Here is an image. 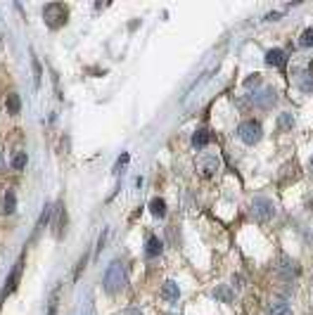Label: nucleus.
Masks as SVG:
<instances>
[{
  "mask_svg": "<svg viewBox=\"0 0 313 315\" xmlns=\"http://www.w3.org/2000/svg\"><path fill=\"white\" fill-rule=\"evenodd\" d=\"M126 268L121 261H112L110 268H107V273H105V289L110 291V294H117L126 287Z\"/></svg>",
  "mask_w": 313,
  "mask_h": 315,
  "instance_id": "obj_1",
  "label": "nucleus"
},
{
  "mask_svg": "<svg viewBox=\"0 0 313 315\" xmlns=\"http://www.w3.org/2000/svg\"><path fill=\"white\" fill-rule=\"evenodd\" d=\"M43 19H45V24L50 26V29H59V26L67 24L69 8L62 5V3H48V5L43 8Z\"/></svg>",
  "mask_w": 313,
  "mask_h": 315,
  "instance_id": "obj_2",
  "label": "nucleus"
},
{
  "mask_svg": "<svg viewBox=\"0 0 313 315\" xmlns=\"http://www.w3.org/2000/svg\"><path fill=\"white\" fill-rule=\"evenodd\" d=\"M263 135V128L259 121H252V119H247L242 124L237 126V138L245 142V145H256V142L261 140Z\"/></svg>",
  "mask_w": 313,
  "mask_h": 315,
  "instance_id": "obj_3",
  "label": "nucleus"
},
{
  "mask_svg": "<svg viewBox=\"0 0 313 315\" xmlns=\"http://www.w3.org/2000/svg\"><path fill=\"white\" fill-rule=\"evenodd\" d=\"M249 211H252V216H254L256 221L266 223V221H271L273 216H275V204L268 197H254L252 204H249Z\"/></svg>",
  "mask_w": 313,
  "mask_h": 315,
  "instance_id": "obj_4",
  "label": "nucleus"
},
{
  "mask_svg": "<svg viewBox=\"0 0 313 315\" xmlns=\"http://www.w3.org/2000/svg\"><path fill=\"white\" fill-rule=\"evenodd\" d=\"M278 102V92L273 88H261L259 92H252V104L259 109H271Z\"/></svg>",
  "mask_w": 313,
  "mask_h": 315,
  "instance_id": "obj_5",
  "label": "nucleus"
},
{
  "mask_svg": "<svg viewBox=\"0 0 313 315\" xmlns=\"http://www.w3.org/2000/svg\"><path fill=\"white\" fill-rule=\"evenodd\" d=\"M278 273H280V277L282 280H287V282H292L299 275V265H296V261H292V258H280V263H278Z\"/></svg>",
  "mask_w": 313,
  "mask_h": 315,
  "instance_id": "obj_6",
  "label": "nucleus"
},
{
  "mask_svg": "<svg viewBox=\"0 0 313 315\" xmlns=\"http://www.w3.org/2000/svg\"><path fill=\"white\" fill-rule=\"evenodd\" d=\"M221 168V157L219 154H206L204 159H199V171L204 175H212Z\"/></svg>",
  "mask_w": 313,
  "mask_h": 315,
  "instance_id": "obj_7",
  "label": "nucleus"
},
{
  "mask_svg": "<svg viewBox=\"0 0 313 315\" xmlns=\"http://www.w3.org/2000/svg\"><path fill=\"white\" fill-rule=\"evenodd\" d=\"M266 64L282 69V66L287 64V52H285V50H280V48L268 50V52H266Z\"/></svg>",
  "mask_w": 313,
  "mask_h": 315,
  "instance_id": "obj_8",
  "label": "nucleus"
},
{
  "mask_svg": "<svg viewBox=\"0 0 313 315\" xmlns=\"http://www.w3.org/2000/svg\"><path fill=\"white\" fill-rule=\"evenodd\" d=\"M55 216H57V221H55V237H62L64 225H67V208H64V204H62V201L55 206Z\"/></svg>",
  "mask_w": 313,
  "mask_h": 315,
  "instance_id": "obj_9",
  "label": "nucleus"
},
{
  "mask_svg": "<svg viewBox=\"0 0 313 315\" xmlns=\"http://www.w3.org/2000/svg\"><path fill=\"white\" fill-rule=\"evenodd\" d=\"M296 81H299V88H301L304 92L313 90V64H311V69H304V71H299Z\"/></svg>",
  "mask_w": 313,
  "mask_h": 315,
  "instance_id": "obj_10",
  "label": "nucleus"
},
{
  "mask_svg": "<svg viewBox=\"0 0 313 315\" xmlns=\"http://www.w3.org/2000/svg\"><path fill=\"white\" fill-rule=\"evenodd\" d=\"M161 251H164V242H161L159 237H150V240L145 242V254H147L150 258L159 256Z\"/></svg>",
  "mask_w": 313,
  "mask_h": 315,
  "instance_id": "obj_11",
  "label": "nucleus"
},
{
  "mask_svg": "<svg viewBox=\"0 0 313 315\" xmlns=\"http://www.w3.org/2000/svg\"><path fill=\"white\" fill-rule=\"evenodd\" d=\"M22 263H24V258H19L17 265H15V270L10 273L8 287H5V291H3V296H8V294H12V291H15V287H17V282H19V270H22Z\"/></svg>",
  "mask_w": 313,
  "mask_h": 315,
  "instance_id": "obj_12",
  "label": "nucleus"
},
{
  "mask_svg": "<svg viewBox=\"0 0 313 315\" xmlns=\"http://www.w3.org/2000/svg\"><path fill=\"white\" fill-rule=\"evenodd\" d=\"M180 296V289H178V284L176 282H164V284H161V298H164V301H176V298Z\"/></svg>",
  "mask_w": 313,
  "mask_h": 315,
  "instance_id": "obj_13",
  "label": "nucleus"
},
{
  "mask_svg": "<svg viewBox=\"0 0 313 315\" xmlns=\"http://www.w3.org/2000/svg\"><path fill=\"white\" fill-rule=\"evenodd\" d=\"M214 298H219L223 303H233V298H235V291L230 289L228 284H219L216 289H214Z\"/></svg>",
  "mask_w": 313,
  "mask_h": 315,
  "instance_id": "obj_14",
  "label": "nucleus"
},
{
  "mask_svg": "<svg viewBox=\"0 0 313 315\" xmlns=\"http://www.w3.org/2000/svg\"><path fill=\"white\" fill-rule=\"evenodd\" d=\"M266 315H292V308H289L285 301H275V303H271V306H268Z\"/></svg>",
  "mask_w": 313,
  "mask_h": 315,
  "instance_id": "obj_15",
  "label": "nucleus"
},
{
  "mask_svg": "<svg viewBox=\"0 0 313 315\" xmlns=\"http://www.w3.org/2000/svg\"><path fill=\"white\" fill-rule=\"evenodd\" d=\"M209 140H212V135H209V131H204V128H199V131L192 135V145H195V149H202L209 145Z\"/></svg>",
  "mask_w": 313,
  "mask_h": 315,
  "instance_id": "obj_16",
  "label": "nucleus"
},
{
  "mask_svg": "<svg viewBox=\"0 0 313 315\" xmlns=\"http://www.w3.org/2000/svg\"><path fill=\"white\" fill-rule=\"evenodd\" d=\"M150 211H152L157 218H164V216H166V201L161 197H154L152 201H150Z\"/></svg>",
  "mask_w": 313,
  "mask_h": 315,
  "instance_id": "obj_17",
  "label": "nucleus"
},
{
  "mask_svg": "<svg viewBox=\"0 0 313 315\" xmlns=\"http://www.w3.org/2000/svg\"><path fill=\"white\" fill-rule=\"evenodd\" d=\"M26 164H29V157H26V152H15V154H12V159H10V166H12L15 171H22Z\"/></svg>",
  "mask_w": 313,
  "mask_h": 315,
  "instance_id": "obj_18",
  "label": "nucleus"
},
{
  "mask_svg": "<svg viewBox=\"0 0 313 315\" xmlns=\"http://www.w3.org/2000/svg\"><path fill=\"white\" fill-rule=\"evenodd\" d=\"M59 294H62L59 287L50 294V298H48V313H45V315H57V310H59Z\"/></svg>",
  "mask_w": 313,
  "mask_h": 315,
  "instance_id": "obj_19",
  "label": "nucleus"
},
{
  "mask_svg": "<svg viewBox=\"0 0 313 315\" xmlns=\"http://www.w3.org/2000/svg\"><path fill=\"white\" fill-rule=\"evenodd\" d=\"M15 206H17L15 192L8 190V192H5V199H3V214H15Z\"/></svg>",
  "mask_w": 313,
  "mask_h": 315,
  "instance_id": "obj_20",
  "label": "nucleus"
},
{
  "mask_svg": "<svg viewBox=\"0 0 313 315\" xmlns=\"http://www.w3.org/2000/svg\"><path fill=\"white\" fill-rule=\"evenodd\" d=\"M52 214H55V206H52V204H45V206H43V214H41V218H38V228H36V230H43L45 225L50 223Z\"/></svg>",
  "mask_w": 313,
  "mask_h": 315,
  "instance_id": "obj_21",
  "label": "nucleus"
},
{
  "mask_svg": "<svg viewBox=\"0 0 313 315\" xmlns=\"http://www.w3.org/2000/svg\"><path fill=\"white\" fill-rule=\"evenodd\" d=\"M292 126H294V116L289 114V112H282L278 116V131H289Z\"/></svg>",
  "mask_w": 313,
  "mask_h": 315,
  "instance_id": "obj_22",
  "label": "nucleus"
},
{
  "mask_svg": "<svg viewBox=\"0 0 313 315\" xmlns=\"http://www.w3.org/2000/svg\"><path fill=\"white\" fill-rule=\"evenodd\" d=\"M19 109H22V99H19L17 92H12L8 97V112L10 114H19Z\"/></svg>",
  "mask_w": 313,
  "mask_h": 315,
  "instance_id": "obj_23",
  "label": "nucleus"
},
{
  "mask_svg": "<svg viewBox=\"0 0 313 315\" xmlns=\"http://www.w3.org/2000/svg\"><path fill=\"white\" fill-rule=\"evenodd\" d=\"M299 45H304V48H313V29H306V31L301 33Z\"/></svg>",
  "mask_w": 313,
  "mask_h": 315,
  "instance_id": "obj_24",
  "label": "nucleus"
},
{
  "mask_svg": "<svg viewBox=\"0 0 313 315\" xmlns=\"http://www.w3.org/2000/svg\"><path fill=\"white\" fill-rule=\"evenodd\" d=\"M85 263H88V256H83V258H81V261L76 263V273H74V280H78V277H81V273H83Z\"/></svg>",
  "mask_w": 313,
  "mask_h": 315,
  "instance_id": "obj_25",
  "label": "nucleus"
},
{
  "mask_svg": "<svg viewBox=\"0 0 313 315\" xmlns=\"http://www.w3.org/2000/svg\"><path fill=\"white\" fill-rule=\"evenodd\" d=\"M259 81H261V78H259V74H252L245 81V88H256V85H259Z\"/></svg>",
  "mask_w": 313,
  "mask_h": 315,
  "instance_id": "obj_26",
  "label": "nucleus"
},
{
  "mask_svg": "<svg viewBox=\"0 0 313 315\" xmlns=\"http://www.w3.org/2000/svg\"><path fill=\"white\" fill-rule=\"evenodd\" d=\"M107 235H110V230L105 228V230H102V235H100V240H97V254H100L102 249H105V242H107Z\"/></svg>",
  "mask_w": 313,
  "mask_h": 315,
  "instance_id": "obj_27",
  "label": "nucleus"
},
{
  "mask_svg": "<svg viewBox=\"0 0 313 315\" xmlns=\"http://www.w3.org/2000/svg\"><path fill=\"white\" fill-rule=\"evenodd\" d=\"M34 74H36V88L41 85V64H38V59L34 57Z\"/></svg>",
  "mask_w": 313,
  "mask_h": 315,
  "instance_id": "obj_28",
  "label": "nucleus"
},
{
  "mask_svg": "<svg viewBox=\"0 0 313 315\" xmlns=\"http://www.w3.org/2000/svg\"><path fill=\"white\" fill-rule=\"evenodd\" d=\"M280 17H282V12H268V15H266V19H268V22H278Z\"/></svg>",
  "mask_w": 313,
  "mask_h": 315,
  "instance_id": "obj_29",
  "label": "nucleus"
},
{
  "mask_svg": "<svg viewBox=\"0 0 313 315\" xmlns=\"http://www.w3.org/2000/svg\"><path fill=\"white\" fill-rule=\"evenodd\" d=\"M306 206H308V208H313V190L308 192V194H306Z\"/></svg>",
  "mask_w": 313,
  "mask_h": 315,
  "instance_id": "obj_30",
  "label": "nucleus"
},
{
  "mask_svg": "<svg viewBox=\"0 0 313 315\" xmlns=\"http://www.w3.org/2000/svg\"><path fill=\"white\" fill-rule=\"evenodd\" d=\"M126 315H143V313H140L138 308H131V310H126Z\"/></svg>",
  "mask_w": 313,
  "mask_h": 315,
  "instance_id": "obj_31",
  "label": "nucleus"
},
{
  "mask_svg": "<svg viewBox=\"0 0 313 315\" xmlns=\"http://www.w3.org/2000/svg\"><path fill=\"white\" fill-rule=\"evenodd\" d=\"M83 315H93V306H88V308H85V313Z\"/></svg>",
  "mask_w": 313,
  "mask_h": 315,
  "instance_id": "obj_32",
  "label": "nucleus"
},
{
  "mask_svg": "<svg viewBox=\"0 0 313 315\" xmlns=\"http://www.w3.org/2000/svg\"><path fill=\"white\" fill-rule=\"evenodd\" d=\"M3 166H5V159H3V154H0V171H3Z\"/></svg>",
  "mask_w": 313,
  "mask_h": 315,
  "instance_id": "obj_33",
  "label": "nucleus"
},
{
  "mask_svg": "<svg viewBox=\"0 0 313 315\" xmlns=\"http://www.w3.org/2000/svg\"><path fill=\"white\" fill-rule=\"evenodd\" d=\"M311 168H313V159H311Z\"/></svg>",
  "mask_w": 313,
  "mask_h": 315,
  "instance_id": "obj_34",
  "label": "nucleus"
}]
</instances>
